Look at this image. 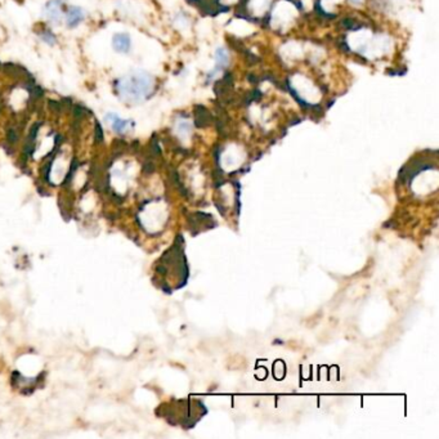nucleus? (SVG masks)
Wrapping results in <instances>:
<instances>
[{
    "label": "nucleus",
    "mask_w": 439,
    "mask_h": 439,
    "mask_svg": "<svg viewBox=\"0 0 439 439\" xmlns=\"http://www.w3.org/2000/svg\"><path fill=\"white\" fill-rule=\"evenodd\" d=\"M115 93L127 104H139L146 101L155 89V77L147 71L133 70L113 83Z\"/></svg>",
    "instance_id": "f257e3e1"
},
{
    "label": "nucleus",
    "mask_w": 439,
    "mask_h": 439,
    "mask_svg": "<svg viewBox=\"0 0 439 439\" xmlns=\"http://www.w3.org/2000/svg\"><path fill=\"white\" fill-rule=\"evenodd\" d=\"M65 6V0H49L43 8V16L48 21L49 25L59 26L62 22L63 12L62 7Z\"/></svg>",
    "instance_id": "f03ea898"
},
{
    "label": "nucleus",
    "mask_w": 439,
    "mask_h": 439,
    "mask_svg": "<svg viewBox=\"0 0 439 439\" xmlns=\"http://www.w3.org/2000/svg\"><path fill=\"white\" fill-rule=\"evenodd\" d=\"M104 123L110 124L111 129L116 133V134H125V133L130 132L133 128L135 127V123L129 118H123L118 116L116 112H107L103 117Z\"/></svg>",
    "instance_id": "7ed1b4c3"
},
{
    "label": "nucleus",
    "mask_w": 439,
    "mask_h": 439,
    "mask_svg": "<svg viewBox=\"0 0 439 439\" xmlns=\"http://www.w3.org/2000/svg\"><path fill=\"white\" fill-rule=\"evenodd\" d=\"M229 63V53L228 51L223 47L215 49L214 52V68L209 72V79L214 80L215 77L224 70Z\"/></svg>",
    "instance_id": "20e7f679"
},
{
    "label": "nucleus",
    "mask_w": 439,
    "mask_h": 439,
    "mask_svg": "<svg viewBox=\"0 0 439 439\" xmlns=\"http://www.w3.org/2000/svg\"><path fill=\"white\" fill-rule=\"evenodd\" d=\"M112 49L118 54H129L132 51V37L128 32H116L112 36Z\"/></svg>",
    "instance_id": "39448f33"
},
{
    "label": "nucleus",
    "mask_w": 439,
    "mask_h": 439,
    "mask_svg": "<svg viewBox=\"0 0 439 439\" xmlns=\"http://www.w3.org/2000/svg\"><path fill=\"white\" fill-rule=\"evenodd\" d=\"M85 16L87 14H85V11L82 7L71 6L65 13V25L71 30L76 28L85 20Z\"/></svg>",
    "instance_id": "423d86ee"
},
{
    "label": "nucleus",
    "mask_w": 439,
    "mask_h": 439,
    "mask_svg": "<svg viewBox=\"0 0 439 439\" xmlns=\"http://www.w3.org/2000/svg\"><path fill=\"white\" fill-rule=\"evenodd\" d=\"M39 39L42 40L44 44L49 45V47H54V45L58 43V39H57L56 34H53L51 30H43V31H40Z\"/></svg>",
    "instance_id": "0eeeda50"
},
{
    "label": "nucleus",
    "mask_w": 439,
    "mask_h": 439,
    "mask_svg": "<svg viewBox=\"0 0 439 439\" xmlns=\"http://www.w3.org/2000/svg\"><path fill=\"white\" fill-rule=\"evenodd\" d=\"M177 130L179 134H189V132H191V124H189L188 121L186 120V118H180L179 121L177 123Z\"/></svg>",
    "instance_id": "6e6552de"
},
{
    "label": "nucleus",
    "mask_w": 439,
    "mask_h": 439,
    "mask_svg": "<svg viewBox=\"0 0 439 439\" xmlns=\"http://www.w3.org/2000/svg\"><path fill=\"white\" fill-rule=\"evenodd\" d=\"M96 139L98 142H102V139H103V132H102V128L99 124H96Z\"/></svg>",
    "instance_id": "1a4fd4ad"
},
{
    "label": "nucleus",
    "mask_w": 439,
    "mask_h": 439,
    "mask_svg": "<svg viewBox=\"0 0 439 439\" xmlns=\"http://www.w3.org/2000/svg\"><path fill=\"white\" fill-rule=\"evenodd\" d=\"M339 0H325V3H327V6H331L334 3H338Z\"/></svg>",
    "instance_id": "9d476101"
},
{
    "label": "nucleus",
    "mask_w": 439,
    "mask_h": 439,
    "mask_svg": "<svg viewBox=\"0 0 439 439\" xmlns=\"http://www.w3.org/2000/svg\"><path fill=\"white\" fill-rule=\"evenodd\" d=\"M353 4H361L363 2V0H350Z\"/></svg>",
    "instance_id": "9b49d317"
},
{
    "label": "nucleus",
    "mask_w": 439,
    "mask_h": 439,
    "mask_svg": "<svg viewBox=\"0 0 439 439\" xmlns=\"http://www.w3.org/2000/svg\"><path fill=\"white\" fill-rule=\"evenodd\" d=\"M224 3H234V0H225Z\"/></svg>",
    "instance_id": "f8f14e48"
}]
</instances>
